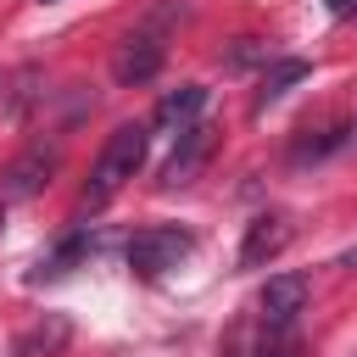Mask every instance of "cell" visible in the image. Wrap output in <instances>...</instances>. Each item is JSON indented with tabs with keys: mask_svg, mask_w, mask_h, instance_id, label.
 Segmentation results:
<instances>
[{
	"mask_svg": "<svg viewBox=\"0 0 357 357\" xmlns=\"http://www.w3.org/2000/svg\"><path fill=\"white\" fill-rule=\"evenodd\" d=\"M145 145H151V128H145V123H117V128L106 134L100 156H95V173H89V184H84V206L112 201V195L145 167Z\"/></svg>",
	"mask_w": 357,
	"mask_h": 357,
	"instance_id": "1",
	"label": "cell"
},
{
	"mask_svg": "<svg viewBox=\"0 0 357 357\" xmlns=\"http://www.w3.org/2000/svg\"><path fill=\"white\" fill-rule=\"evenodd\" d=\"M195 251V234L190 229H173V223H151V229H139L134 240H128V268L139 273V279H162V273H173L184 257Z\"/></svg>",
	"mask_w": 357,
	"mask_h": 357,
	"instance_id": "2",
	"label": "cell"
},
{
	"mask_svg": "<svg viewBox=\"0 0 357 357\" xmlns=\"http://www.w3.org/2000/svg\"><path fill=\"white\" fill-rule=\"evenodd\" d=\"M56 167H61V151L56 145H28V151H17L6 167H0V201H33L50 178H56Z\"/></svg>",
	"mask_w": 357,
	"mask_h": 357,
	"instance_id": "3",
	"label": "cell"
},
{
	"mask_svg": "<svg viewBox=\"0 0 357 357\" xmlns=\"http://www.w3.org/2000/svg\"><path fill=\"white\" fill-rule=\"evenodd\" d=\"M307 296H312V279L307 273H273L257 296V312L268 329H290L301 312H307Z\"/></svg>",
	"mask_w": 357,
	"mask_h": 357,
	"instance_id": "4",
	"label": "cell"
},
{
	"mask_svg": "<svg viewBox=\"0 0 357 357\" xmlns=\"http://www.w3.org/2000/svg\"><path fill=\"white\" fill-rule=\"evenodd\" d=\"M178 145H173V156L162 162V190H178V184H190L201 167H206V156H212V145H218V128L212 123H190L184 134H173Z\"/></svg>",
	"mask_w": 357,
	"mask_h": 357,
	"instance_id": "5",
	"label": "cell"
},
{
	"mask_svg": "<svg viewBox=\"0 0 357 357\" xmlns=\"http://www.w3.org/2000/svg\"><path fill=\"white\" fill-rule=\"evenodd\" d=\"M156 73H162V45L151 33H128L112 56V78L117 84H151Z\"/></svg>",
	"mask_w": 357,
	"mask_h": 357,
	"instance_id": "6",
	"label": "cell"
},
{
	"mask_svg": "<svg viewBox=\"0 0 357 357\" xmlns=\"http://www.w3.org/2000/svg\"><path fill=\"white\" fill-rule=\"evenodd\" d=\"M201 112H206V84H178V89H167V95L156 100L151 123H156L162 134H184L190 123H201Z\"/></svg>",
	"mask_w": 357,
	"mask_h": 357,
	"instance_id": "7",
	"label": "cell"
},
{
	"mask_svg": "<svg viewBox=\"0 0 357 357\" xmlns=\"http://www.w3.org/2000/svg\"><path fill=\"white\" fill-rule=\"evenodd\" d=\"M284 245H290V223L284 218H251L245 223V240H240V268H262Z\"/></svg>",
	"mask_w": 357,
	"mask_h": 357,
	"instance_id": "8",
	"label": "cell"
},
{
	"mask_svg": "<svg viewBox=\"0 0 357 357\" xmlns=\"http://www.w3.org/2000/svg\"><path fill=\"white\" fill-rule=\"evenodd\" d=\"M307 73H312V67H307L301 56H284V61H273V67H268V78H262V89H257V106H273V100H284V95H290V89H296Z\"/></svg>",
	"mask_w": 357,
	"mask_h": 357,
	"instance_id": "9",
	"label": "cell"
},
{
	"mask_svg": "<svg viewBox=\"0 0 357 357\" xmlns=\"http://www.w3.org/2000/svg\"><path fill=\"white\" fill-rule=\"evenodd\" d=\"M84 257H89V234L78 229V234H67V240H61V245L33 268V279H56V273H67V268H73V262H84Z\"/></svg>",
	"mask_w": 357,
	"mask_h": 357,
	"instance_id": "10",
	"label": "cell"
},
{
	"mask_svg": "<svg viewBox=\"0 0 357 357\" xmlns=\"http://www.w3.org/2000/svg\"><path fill=\"white\" fill-rule=\"evenodd\" d=\"M67 335H73V329H67V318H45V324L17 346V357H39V351L50 357V351H61V346H67Z\"/></svg>",
	"mask_w": 357,
	"mask_h": 357,
	"instance_id": "11",
	"label": "cell"
},
{
	"mask_svg": "<svg viewBox=\"0 0 357 357\" xmlns=\"http://www.w3.org/2000/svg\"><path fill=\"white\" fill-rule=\"evenodd\" d=\"M268 56V45H257V39H234V50H229V67H257Z\"/></svg>",
	"mask_w": 357,
	"mask_h": 357,
	"instance_id": "12",
	"label": "cell"
},
{
	"mask_svg": "<svg viewBox=\"0 0 357 357\" xmlns=\"http://www.w3.org/2000/svg\"><path fill=\"white\" fill-rule=\"evenodd\" d=\"M251 357H301V346L279 329V340H268V346H262V351H251Z\"/></svg>",
	"mask_w": 357,
	"mask_h": 357,
	"instance_id": "13",
	"label": "cell"
},
{
	"mask_svg": "<svg viewBox=\"0 0 357 357\" xmlns=\"http://www.w3.org/2000/svg\"><path fill=\"white\" fill-rule=\"evenodd\" d=\"M329 6V17H357V0H324Z\"/></svg>",
	"mask_w": 357,
	"mask_h": 357,
	"instance_id": "14",
	"label": "cell"
},
{
	"mask_svg": "<svg viewBox=\"0 0 357 357\" xmlns=\"http://www.w3.org/2000/svg\"><path fill=\"white\" fill-rule=\"evenodd\" d=\"M0 229H6V201H0Z\"/></svg>",
	"mask_w": 357,
	"mask_h": 357,
	"instance_id": "15",
	"label": "cell"
},
{
	"mask_svg": "<svg viewBox=\"0 0 357 357\" xmlns=\"http://www.w3.org/2000/svg\"><path fill=\"white\" fill-rule=\"evenodd\" d=\"M45 6H50V0H45Z\"/></svg>",
	"mask_w": 357,
	"mask_h": 357,
	"instance_id": "16",
	"label": "cell"
}]
</instances>
